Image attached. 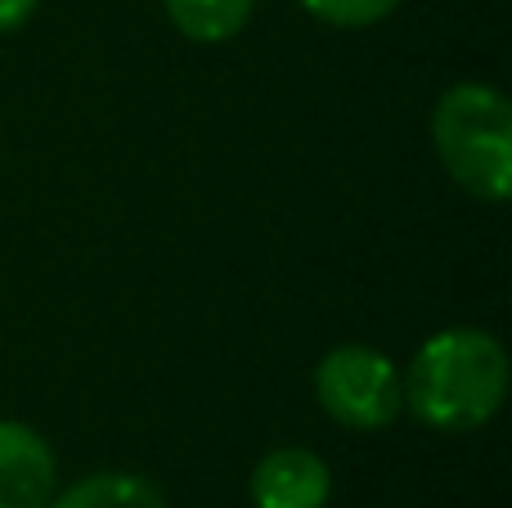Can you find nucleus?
<instances>
[{
	"label": "nucleus",
	"mask_w": 512,
	"mask_h": 508,
	"mask_svg": "<svg viewBox=\"0 0 512 508\" xmlns=\"http://www.w3.org/2000/svg\"><path fill=\"white\" fill-rule=\"evenodd\" d=\"M315 396L328 419L355 432H378L405 410V374L373 347H337L319 360Z\"/></svg>",
	"instance_id": "7ed1b4c3"
},
{
	"label": "nucleus",
	"mask_w": 512,
	"mask_h": 508,
	"mask_svg": "<svg viewBox=\"0 0 512 508\" xmlns=\"http://www.w3.org/2000/svg\"><path fill=\"white\" fill-rule=\"evenodd\" d=\"M252 504L256 508H324L333 495V473L306 446L270 450L252 468Z\"/></svg>",
	"instance_id": "20e7f679"
},
{
	"label": "nucleus",
	"mask_w": 512,
	"mask_h": 508,
	"mask_svg": "<svg viewBox=\"0 0 512 508\" xmlns=\"http://www.w3.org/2000/svg\"><path fill=\"white\" fill-rule=\"evenodd\" d=\"M508 356L481 329H445L418 347L405 374V405L436 432H477L504 405Z\"/></svg>",
	"instance_id": "f257e3e1"
},
{
	"label": "nucleus",
	"mask_w": 512,
	"mask_h": 508,
	"mask_svg": "<svg viewBox=\"0 0 512 508\" xmlns=\"http://www.w3.org/2000/svg\"><path fill=\"white\" fill-rule=\"evenodd\" d=\"M45 508H167L158 495V486H149L144 477L131 473H95L86 482L68 486L63 495H54Z\"/></svg>",
	"instance_id": "0eeeda50"
},
{
	"label": "nucleus",
	"mask_w": 512,
	"mask_h": 508,
	"mask_svg": "<svg viewBox=\"0 0 512 508\" xmlns=\"http://www.w3.org/2000/svg\"><path fill=\"white\" fill-rule=\"evenodd\" d=\"M54 500V450L27 423L0 419V508H45Z\"/></svg>",
	"instance_id": "39448f33"
},
{
	"label": "nucleus",
	"mask_w": 512,
	"mask_h": 508,
	"mask_svg": "<svg viewBox=\"0 0 512 508\" xmlns=\"http://www.w3.org/2000/svg\"><path fill=\"white\" fill-rule=\"evenodd\" d=\"M36 5H41V0H0V36L23 27L27 18L36 14Z\"/></svg>",
	"instance_id": "1a4fd4ad"
},
{
	"label": "nucleus",
	"mask_w": 512,
	"mask_h": 508,
	"mask_svg": "<svg viewBox=\"0 0 512 508\" xmlns=\"http://www.w3.org/2000/svg\"><path fill=\"white\" fill-rule=\"evenodd\" d=\"M319 23H333V27H369L378 18H387L400 0H301Z\"/></svg>",
	"instance_id": "6e6552de"
},
{
	"label": "nucleus",
	"mask_w": 512,
	"mask_h": 508,
	"mask_svg": "<svg viewBox=\"0 0 512 508\" xmlns=\"http://www.w3.org/2000/svg\"><path fill=\"white\" fill-rule=\"evenodd\" d=\"M432 144L468 194L504 203L512 194V108L495 86L463 81L432 113Z\"/></svg>",
	"instance_id": "f03ea898"
},
{
	"label": "nucleus",
	"mask_w": 512,
	"mask_h": 508,
	"mask_svg": "<svg viewBox=\"0 0 512 508\" xmlns=\"http://www.w3.org/2000/svg\"><path fill=\"white\" fill-rule=\"evenodd\" d=\"M171 23L198 45H221L239 36L252 18L256 0H162Z\"/></svg>",
	"instance_id": "423d86ee"
}]
</instances>
